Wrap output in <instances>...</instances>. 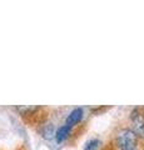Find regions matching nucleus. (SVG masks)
I'll return each instance as SVG.
<instances>
[{
    "label": "nucleus",
    "mask_w": 144,
    "mask_h": 150,
    "mask_svg": "<svg viewBox=\"0 0 144 150\" xmlns=\"http://www.w3.org/2000/svg\"><path fill=\"white\" fill-rule=\"evenodd\" d=\"M137 143H138V135L134 133V130L123 129L117 135V146L120 150L135 149Z\"/></svg>",
    "instance_id": "1"
},
{
    "label": "nucleus",
    "mask_w": 144,
    "mask_h": 150,
    "mask_svg": "<svg viewBox=\"0 0 144 150\" xmlns=\"http://www.w3.org/2000/svg\"><path fill=\"white\" fill-rule=\"evenodd\" d=\"M132 121H133L134 133H135L138 137L144 138V115L135 109L132 112Z\"/></svg>",
    "instance_id": "2"
},
{
    "label": "nucleus",
    "mask_w": 144,
    "mask_h": 150,
    "mask_svg": "<svg viewBox=\"0 0 144 150\" xmlns=\"http://www.w3.org/2000/svg\"><path fill=\"white\" fill-rule=\"evenodd\" d=\"M82 118H83V109H82V108H77V109H74L70 114L68 115L67 125H69V126L75 125V124H78L79 121L82 120Z\"/></svg>",
    "instance_id": "3"
},
{
    "label": "nucleus",
    "mask_w": 144,
    "mask_h": 150,
    "mask_svg": "<svg viewBox=\"0 0 144 150\" xmlns=\"http://www.w3.org/2000/svg\"><path fill=\"white\" fill-rule=\"evenodd\" d=\"M69 133H70V126L65 124V125L60 126V128L57 130V133H55V138H57L58 142H63V140L68 137Z\"/></svg>",
    "instance_id": "4"
},
{
    "label": "nucleus",
    "mask_w": 144,
    "mask_h": 150,
    "mask_svg": "<svg viewBox=\"0 0 144 150\" xmlns=\"http://www.w3.org/2000/svg\"><path fill=\"white\" fill-rule=\"evenodd\" d=\"M100 146V142L98 139H93V140H89L87 143L84 150H98Z\"/></svg>",
    "instance_id": "5"
},
{
    "label": "nucleus",
    "mask_w": 144,
    "mask_h": 150,
    "mask_svg": "<svg viewBox=\"0 0 144 150\" xmlns=\"http://www.w3.org/2000/svg\"><path fill=\"white\" fill-rule=\"evenodd\" d=\"M19 111H26V112H31V111H35L38 110V108H33V106H25V108H18Z\"/></svg>",
    "instance_id": "6"
},
{
    "label": "nucleus",
    "mask_w": 144,
    "mask_h": 150,
    "mask_svg": "<svg viewBox=\"0 0 144 150\" xmlns=\"http://www.w3.org/2000/svg\"><path fill=\"white\" fill-rule=\"evenodd\" d=\"M132 150H137V149H132Z\"/></svg>",
    "instance_id": "7"
}]
</instances>
